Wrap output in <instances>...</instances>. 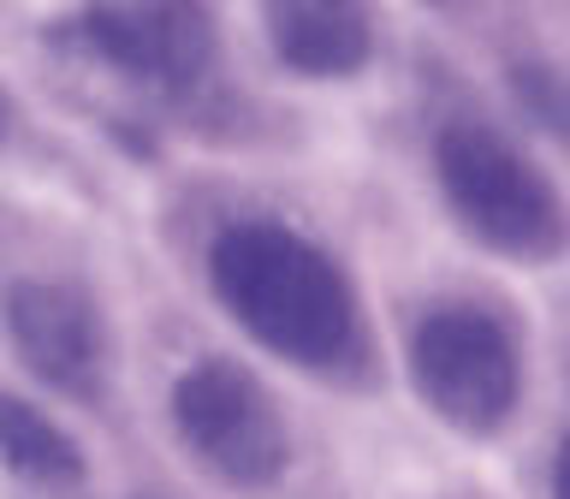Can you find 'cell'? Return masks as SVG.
Returning <instances> with one entry per match:
<instances>
[{
  "mask_svg": "<svg viewBox=\"0 0 570 499\" xmlns=\"http://www.w3.org/2000/svg\"><path fill=\"white\" fill-rule=\"evenodd\" d=\"M208 292L267 356L338 374L363 351V303L345 262L279 214H238L208 238Z\"/></svg>",
  "mask_w": 570,
  "mask_h": 499,
  "instance_id": "6da1fadb",
  "label": "cell"
},
{
  "mask_svg": "<svg viewBox=\"0 0 570 499\" xmlns=\"http://www.w3.org/2000/svg\"><path fill=\"white\" fill-rule=\"evenodd\" d=\"M434 185L445 214L505 262H552L570 250V203L547 167L488 119H452L434 137Z\"/></svg>",
  "mask_w": 570,
  "mask_h": 499,
  "instance_id": "7a4b0ae2",
  "label": "cell"
},
{
  "mask_svg": "<svg viewBox=\"0 0 570 499\" xmlns=\"http://www.w3.org/2000/svg\"><path fill=\"white\" fill-rule=\"evenodd\" d=\"M410 387L445 428L488 440L523 404V345L488 303H434L410 327Z\"/></svg>",
  "mask_w": 570,
  "mask_h": 499,
  "instance_id": "3957f363",
  "label": "cell"
},
{
  "mask_svg": "<svg viewBox=\"0 0 570 499\" xmlns=\"http://www.w3.org/2000/svg\"><path fill=\"white\" fill-rule=\"evenodd\" d=\"M173 434L226 488H274L292 470V422L274 387L232 356H196L173 381Z\"/></svg>",
  "mask_w": 570,
  "mask_h": 499,
  "instance_id": "277c9868",
  "label": "cell"
},
{
  "mask_svg": "<svg viewBox=\"0 0 570 499\" xmlns=\"http://www.w3.org/2000/svg\"><path fill=\"white\" fill-rule=\"evenodd\" d=\"M0 333L18 369L71 404H96L114 374V333L89 285L66 274H18L0 292Z\"/></svg>",
  "mask_w": 570,
  "mask_h": 499,
  "instance_id": "5b68a950",
  "label": "cell"
},
{
  "mask_svg": "<svg viewBox=\"0 0 570 499\" xmlns=\"http://www.w3.org/2000/svg\"><path fill=\"white\" fill-rule=\"evenodd\" d=\"M71 36L96 66L119 71L160 96H190L220 66V25L185 0H114L83 7L71 18Z\"/></svg>",
  "mask_w": 570,
  "mask_h": 499,
  "instance_id": "8992f818",
  "label": "cell"
},
{
  "mask_svg": "<svg viewBox=\"0 0 570 499\" xmlns=\"http://www.w3.org/2000/svg\"><path fill=\"white\" fill-rule=\"evenodd\" d=\"M267 48L292 78H356L374 60V12L356 0H279L267 7Z\"/></svg>",
  "mask_w": 570,
  "mask_h": 499,
  "instance_id": "52a82bcc",
  "label": "cell"
},
{
  "mask_svg": "<svg viewBox=\"0 0 570 499\" xmlns=\"http://www.w3.org/2000/svg\"><path fill=\"white\" fill-rule=\"evenodd\" d=\"M0 463H7L24 488H42V493H71V488H83V476H89L83 446L71 440L42 404L18 399V392H0Z\"/></svg>",
  "mask_w": 570,
  "mask_h": 499,
  "instance_id": "ba28073f",
  "label": "cell"
},
{
  "mask_svg": "<svg viewBox=\"0 0 570 499\" xmlns=\"http://www.w3.org/2000/svg\"><path fill=\"white\" fill-rule=\"evenodd\" d=\"M511 101L541 125L547 137L570 143V71L552 60H511Z\"/></svg>",
  "mask_w": 570,
  "mask_h": 499,
  "instance_id": "9c48e42d",
  "label": "cell"
},
{
  "mask_svg": "<svg viewBox=\"0 0 570 499\" xmlns=\"http://www.w3.org/2000/svg\"><path fill=\"white\" fill-rule=\"evenodd\" d=\"M552 499H570V434L559 440V452H552V476H547Z\"/></svg>",
  "mask_w": 570,
  "mask_h": 499,
  "instance_id": "30bf717a",
  "label": "cell"
},
{
  "mask_svg": "<svg viewBox=\"0 0 570 499\" xmlns=\"http://www.w3.org/2000/svg\"><path fill=\"white\" fill-rule=\"evenodd\" d=\"M12 137H18V101H12V89L0 84V149H7Z\"/></svg>",
  "mask_w": 570,
  "mask_h": 499,
  "instance_id": "8fae6325",
  "label": "cell"
}]
</instances>
